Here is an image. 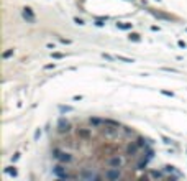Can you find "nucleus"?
Masks as SVG:
<instances>
[{"label":"nucleus","mask_w":187,"mask_h":181,"mask_svg":"<svg viewBox=\"0 0 187 181\" xmlns=\"http://www.w3.org/2000/svg\"><path fill=\"white\" fill-rule=\"evenodd\" d=\"M53 58H64L62 53H53Z\"/></svg>","instance_id":"10"},{"label":"nucleus","mask_w":187,"mask_h":181,"mask_svg":"<svg viewBox=\"0 0 187 181\" xmlns=\"http://www.w3.org/2000/svg\"><path fill=\"white\" fill-rule=\"evenodd\" d=\"M105 176H107V178H120V173H118V171H110V173L105 174Z\"/></svg>","instance_id":"6"},{"label":"nucleus","mask_w":187,"mask_h":181,"mask_svg":"<svg viewBox=\"0 0 187 181\" xmlns=\"http://www.w3.org/2000/svg\"><path fill=\"white\" fill-rule=\"evenodd\" d=\"M133 25L131 23H128V22H120V23H117V28H120V30H131Z\"/></svg>","instance_id":"3"},{"label":"nucleus","mask_w":187,"mask_h":181,"mask_svg":"<svg viewBox=\"0 0 187 181\" xmlns=\"http://www.w3.org/2000/svg\"><path fill=\"white\" fill-rule=\"evenodd\" d=\"M5 171H7L8 174H12V176H16V170H15L13 166H8V168H7V170H5Z\"/></svg>","instance_id":"8"},{"label":"nucleus","mask_w":187,"mask_h":181,"mask_svg":"<svg viewBox=\"0 0 187 181\" xmlns=\"http://www.w3.org/2000/svg\"><path fill=\"white\" fill-rule=\"evenodd\" d=\"M18 158H20V153H16V155H15V157H13V158H12V160H13V161H16Z\"/></svg>","instance_id":"15"},{"label":"nucleus","mask_w":187,"mask_h":181,"mask_svg":"<svg viewBox=\"0 0 187 181\" xmlns=\"http://www.w3.org/2000/svg\"><path fill=\"white\" fill-rule=\"evenodd\" d=\"M110 165H112V166H120V165H122V158H118V157L112 158V160H110Z\"/></svg>","instance_id":"5"},{"label":"nucleus","mask_w":187,"mask_h":181,"mask_svg":"<svg viewBox=\"0 0 187 181\" xmlns=\"http://www.w3.org/2000/svg\"><path fill=\"white\" fill-rule=\"evenodd\" d=\"M153 176H154V178H161L163 174H161V173H156V171H154V173H153Z\"/></svg>","instance_id":"13"},{"label":"nucleus","mask_w":187,"mask_h":181,"mask_svg":"<svg viewBox=\"0 0 187 181\" xmlns=\"http://www.w3.org/2000/svg\"><path fill=\"white\" fill-rule=\"evenodd\" d=\"M115 59H118V61H123V63H133V59L131 58H126V56H115Z\"/></svg>","instance_id":"4"},{"label":"nucleus","mask_w":187,"mask_h":181,"mask_svg":"<svg viewBox=\"0 0 187 181\" xmlns=\"http://www.w3.org/2000/svg\"><path fill=\"white\" fill-rule=\"evenodd\" d=\"M179 46H180V48H185V43H184L182 40H180V41H179Z\"/></svg>","instance_id":"14"},{"label":"nucleus","mask_w":187,"mask_h":181,"mask_svg":"<svg viewBox=\"0 0 187 181\" xmlns=\"http://www.w3.org/2000/svg\"><path fill=\"white\" fill-rule=\"evenodd\" d=\"M161 92H163V94H164V96H171V97L174 96V94H172V92H169V91H161Z\"/></svg>","instance_id":"12"},{"label":"nucleus","mask_w":187,"mask_h":181,"mask_svg":"<svg viewBox=\"0 0 187 181\" xmlns=\"http://www.w3.org/2000/svg\"><path fill=\"white\" fill-rule=\"evenodd\" d=\"M12 54H13V49H8V51H5V53H3V59H7V58H10Z\"/></svg>","instance_id":"9"},{"label":"nucleus","mask_w":187,"mask_h":181,"mask_svg":"<svg viewBox=\"0 0 187 181\" xmlns=\"http://www.w3.org/2000/svg\"><path fill=\"white\" fill-rule=\"evenodd\" d=\"M23 17L26 18V20H28L30 23H35V13H33V10H31L30 7L23 8Z\"/></svg>","instance_id":"1"},{"label":"nucleus","mask_w":187,"mask_h":181,"mask_svg":"<svg viewBox=\"0 0 187 181\" xmlns=\"http://www.w3.org/2000/svg\"><path fill=\"white\" fill-rule=\"evenodd\" d=\"M128 38H130V40H133V41H141V38H140V35H138V33H130Z\"/></svg>","instance_id":"7"},{"label":"nucleus","mask_w":187,"mask_h":181,"mask_svg":"<svg viewBox=\"0 0 187 181\" xmlns=\"http://www.w3.org/2000/svg\"><path fill=\"white\" fill-rule=\"evenodd\" d=\"M54 158H58L61 161H71L72 157L71 155H67V153H59V152H54Z\"/></svg>","instance_id":"2"},{"label":"nucleus","mask_w":187,"mask_h":181,"mask_svg":"<svg viewBox=\"0 0 187 181\" xmlns=\"http://www.w3.org/2000/svg\"><path fill=\"white\" fill-rule=\"evenodd\" d=\"M74 22H76L77 25H84V20H80V18H74Z\"/></svg>","instance_id":"11"}]
</instances>
